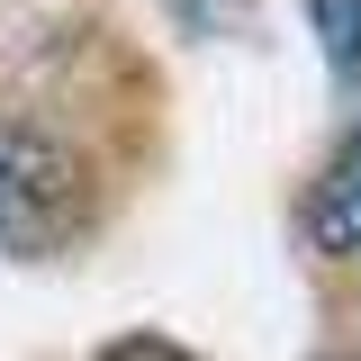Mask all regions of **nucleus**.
Masks as SVG:
<instances>
[{"mask_svg": "<svg viewBox=\"0 0 361 361\" xmlns=\"http://www.w3.org/2000/svg\"><path fill=\"white\" fill-rule=\"evenodd\" d=\"M307 235L325 253H361V135L334 154V172L316 180V208H307Z\"/></svg>", "mask_w": 361, "mask_h": 361, "instance_id": "1", "label": "nucleus"}, {"mask_svg": "<svg viewBox=\"0 0 361 361\" xmlns=\"http://www.w3.org/2000/svg\"><path fill=\"white\" fill-rule=\"evenodd\" d=\"M316 27H325V45H334V63L361 73V0H316Z\"/></svg>", "mask_w": 361, "mask_h": 361, "instance_id": "2", "label": "nucleus"}, {"mask_svg": "<svg viewBox=\"0 0 361 361\" xmlns=\"http://www.w3.org/2000/svg\"><path fill=\"white\" fill-rule=\"evenodd\" d=\"M109 361H190V353H172V343H118Z\"/></svg>", "mask_w": 361, "mask_h": 361, "instance_id": "3", "label": "nucleus"}]
</instances>
